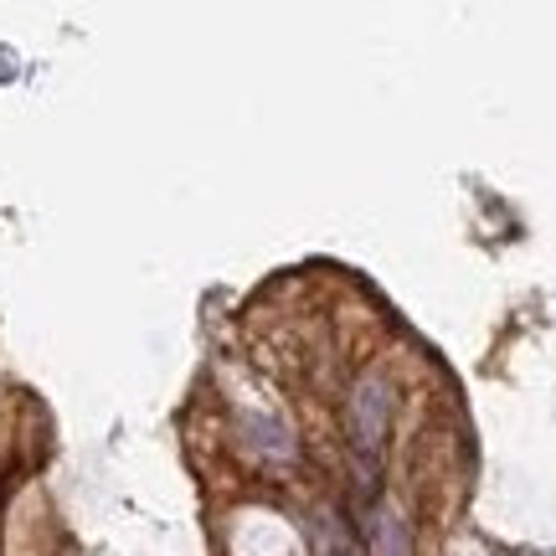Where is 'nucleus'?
Listing matches in <instances>:
<instances>
[{
	"label": "nucleus",
	"mask_w": 556,
	"mask_h": 556,
	"mask_svg": "<svg viewBox=\"0 0 556 556\" xmlns=\"http://www.w3.org/2000/svg\"><path fill=\"white\" fill-rule=\"evenodd\" d=\"M387 407H392V397H387L381 377H366V381H361V387H356V402H351V428H356L361 448H377V443H381Z\"/></svg>",
	"instance_id": "obj_1"
}]
</instances>
